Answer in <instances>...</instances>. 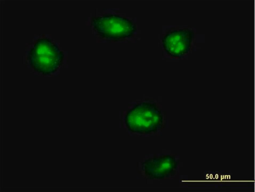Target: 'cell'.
<instances>
[{
    "label": "cell",
    "instance_id": "cell-3",
    "mask_svg": "<svg viewBox=\"0 0 255 192\" xmlns=\"http://www.w3.org/2000/svg\"><path fill=\"white\" fill-rule=\"evenodd\" d=\"M92 25L102 38L115 41L131 38L137 31L131 20L115 14L94 17Z\"/></svg>",
    "mask_w": 255,
    "mask_h": 192
},
{
    "label": "cell",
    "instance_id": "cell-5",
    "mask_svg": "<svg viewBox=\"0 0 255 192\" xmlns=\"http://www.w3.org/2000/svg\"><path fill=\"white\" fill-rule=\"evenodd\" d=\"M194 32L190 28L174 29L168 31L162 38V46L170 57L181 58L190 51Z\"/></svg>",
    "mask_w": 255,
    "mask_h": 192
},
{
    "label": "cell",
    "instance_id": "cell-4",
    "mask_svg": "<svg viewBox=\"0 0 255 192\" xmlns=\"http://www.w3.org/2000/svg\"><path fill=\"white\" fill-rule=\"evenodd\" d=\"M179 161L173 155L164 154L149 157L140 164L141 174L150 180H163L177 173Z\"/></svg>",
    "mask_w": 255,
    "mask_h": 192
},
{
    "label": "cell",
    "instance_id": "cell-1",
    "mask_svg": "<svg viewBox=\"0 0 255 192\" xmlns=\"http://www.w3.org/2000/svg\"><path fill=\"white\" fill-rule=\"evenodd\" d=\"M125 122L127 129L132 134L148 136L163 128L164 117L155 103L141 102L127 110Z\"/></svg>",
    "mask_w": 255,
    "mask_h": 192
},
{
    "label": "cell",
    "instance_id": "cell-2",
    "mask_svg": "<svg viewBox=\"0 0 255 192\" xmlns=\"http://www.w3.org/2000/svg\"><path fill=\"white\" fill-rule=\"evenodd\" d=\"M64 57L63 51L57 44L48 38H42L37 40L30 49L27 60L35 71L47 76L58 70Z\"/></svg>",
    "mask_w": 255,
    "mask_h": 192
}]
</instances>
